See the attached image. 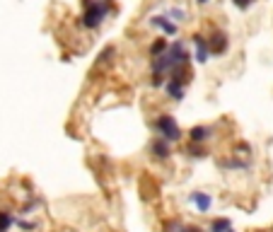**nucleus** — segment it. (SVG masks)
Masks as SVG:
<instances>
[{
	"label": "nucleus",
	"instance_id": "5701e85b",
	"mask_svg": "<svg viewBox=\"0 0 273 232\" xmlns=\"http://www.w3.org/2000/svg\"><path fill=\"white\" fill-rule=\"evenodd\" d=\"M227 232H234V230H227Z\"/></svg>",
	"mask_w": 273,
	"mask_h": 232
},
{
	"label": "nucleus",
	"instance_id": "20e7f679",
	"mask_svg": "<svg viewBox=\"0 0 273 232\" xmlns=\"http://www.w3.org/2000/svg\"><path fill=\"white\" fill-rule=\"evenodd\" d=\"M191 44H193V56H191V58H196V63L205 66V63L210 61V49H208V39H205L203 34H193V37H191Z\"/></svg>",
	"mask_w": 273,
	"mask_h": 232
},
{
	"label": "nucleus",
	"instance_id": "6ab92c4d",
	"mask_svg": "<svg viewBox=\"0 0 273 232\" xmlns=\"http://www.w3.org/2000/svg\"><path fill=\"white\" fill-rule=\"evenodd\" d=\"M150 85L155 87V90H157V87H162V85H164V75H162V73H152Z\"/></svg>",
	"mask_w": 273,
	"mask_h": 232
},
{
	"label": "nucleus",
	"instance_id": "a211bd4d",
	"mask_svg": "<svg viewBox=\"0 0 273 232\" xmlns=\"http://www.w3.org/2000/svg\"><path fill=\"white\" fill-rule=\"evenodd\" d=\"M164 232H184V225L179 222V220H169V222H164Z\"/></svg>",
	"mask_w": 273,
	"mask_h": 232
},
{
	"label": "nucleus",
	"instance_id": "6e6552de",
	"mask_svg": "<svg viewBox=\"0 0 273 232\" xmlns=\"http://www.w3.org/2000/svg\"><path fill=\"white\" fill-rule=\"evenodd\" d=\"M189 140L191 143H201L203 145L205 140H210V138L215 136V131H213V126H193V128H189Z\"/></svg>",
	"mask_w": 273,
	"mask_h": 232
},
{
	"label": "nucleus",
	"instance_id": "f8f14e48",
	"mask_svg": "<svg viewBox=\"0 0 273 232\" xmlns=\"http://www.w3.org/2000/svg\"><path fill=\"white\" fill-rule=\"evenodd\" d=\"M114 56H116V46H104L102 54L97 56V66H109L114 61Z\"/></svg>",
	"mask_w": 273,
	"mask_h": 232
},
{
	"label": "nucleus",
	"instance_id": "4468645a",
	"mask_svg": "<svg viewBox=\"0 0 273 232\" xmlns=\"http://www.w3.org/2000/svg\"><path fill=\"white\" fill-rule=\"evenodd\" d=\"M184 152H186L189 157H193V160H203L205 155H208V152L201 148V143H191V140H189V145H186V150Z\"/></svg>",
	"mask_w": 273,
	"mask_h": 232
},
{
	"label": "nucleus",
	"instance_id": "9d476101",
	"mask_svg": "<svg viewBox=\"0 0 273 232\" xmlns=\"http://www.w3.org/2000/svg\"><path fill=\"white\" fill-rule=\"evenodd\" d=\"M218 167H222V169H249V160H239L237 155H232V157L218 160Z\"/></svg>",
	"mask_w": 273,
	"mask_h": 232
},
{
	"label": "nucleus",
	"instance_id": "dca6fc26",
	"mask_svg": "<svg viewBox=\"0 0 273 232\" xmlns=\"http://www.w3.org/2000/svg\"><path fill=\"white\" fill-rule=\"evenodd\" d=\"M15 225H17L22 232H34L37 227H39V222H37V220H25V218H20V220L15 218Z\"/></svg>",
	"mask_w": 273,
	"mask_h": 232
},
{
	"label": "nucleus",
	"instance_id": "423d86ee",
	"mask_svg": "<svg viewBox=\"0 0 273 232\" xmlns=\"http://www.w3.org/2000/svg\"><path fill=\"white\" fill-rule=\"evenodd\" d=\"M150 25L155 29H160L164 37H177L179 34V25L177 22H172L167 15H155V17H150Z\"/></svg>",
	"mask_w": 273,
	"mask_h": 232
},
{
	"label": "nucleus",
	"instance_id": "4be33fe9",
	"mask_svg": "<svg viewBox=\"0 0 273 232\" xmlns=\"http://www.w3.org/2000/svg\"><path fill=\"white\" fill-rule=\"evenodd\" d=\"M196 3H198V5H208L210 0H196Z\"/></svg>",
	"mask_w": 273,
	"mask_h": 232
},
{
	"label": "nucleus",
	"instance_id": "39448f33",
	"mask_svg": "<svg viewBox=\"0 0 273 232\" xmlns=\"http://www.w3.org/2000/svg\"><path fill=\"white\" fill-rule=\"evenodd\" d=\"M150 157H152V160H157V162H164V160H169V157H172V143L157 136V138H155V140L150 143Z\"/></svg>",
	"mask_w": 273,
	"mask_h": 232
},
{
	"label": "nucleus",
	"instance_id": "9b49d317",
	"mask_svg": "<svg viewBox=\"0 0 273 232\" xmlns=\"http://www.w3.org/2000/svg\"><path fill=\"white\" fill-rule=\"evenodd\" d=\"M232 230V220L227 218H215L210 220V225H208V232H227Z\"/></svg>",
	"mask_w": 273,
	"mask_h": 232
},
{
	"label": "nucleus",
	"instance_id": "f3484780",
	"mask_svg": "<svg viewBox=\"0 0 273 232\" xmlns=\"http://www.w3.org/2000/svg\"><path fill=\"white\" fill-rule=\"evenodd\" d=\"M167 17H169V20H172V22H186V17H189V15H186V10H181V8H172V10H169V13H167Z\"/></svg>",
	"mask_w": 273,
	"mask_h": 232
},
{
	"label": "nucleus",
	"instance_id": "0eeeda50",
	"mask_svg": "<svg viewBox=\"0 0 273 232\" xmlns=\"http://www.w3.org/2000/svg\"><path fill=\"white\" fill-rule=\"evenodd\" d=\"M189 203L198 210V213H208L213 208V196L205 191H191L189 193Z\"/></svg>",
	"mask_w": 273,
	"mask_h": 232
},
{
	"label": "nucleus",
	"instance_id": "2eb2a0df",
	"mask_svg": "<svg viewBox=\"0 0 273 232\" xmlns=\"http://www.w3.org/2000/svg\"><path fill=\"white\" fill-rule=\"evenodd\" d=\"M15 225V215L10 210H0V232H8Z\"/></svg>",
	"mask_w": 273,
	"mask_h": 232
},
{
	"label": "nucleus",
	"instance_id": "f03ea898",
	"mask_svg": "<svg viewBox=\"0 0 273 232\" xmlns=\"http://www.w3.org/2000/svg\"><path fill=\"white\" fill-rule=\"evenodd\" d=\"M152 128H155V133L164 140H169V143H179L184 133H181V128H179V123L174 121V116L172 114H160L155 121H152Z\"/></svg>",
	"mask_w": 273,
	"mask_h": 232
},
{
	"label": "nucleus",
	"instance_id": "f257e3e1",
	"mask_svg": "<svg viewBox=\"0 0 273 232\" xmlns=\"http://www.w3.org/2000/svg\"><path fill=\"white\" fill-rule=\"evenodd\" d=\"M85 13L80 17V25L85 29H99V25L111 13V0H82Z\"/></svg>",
	"mask_w": 273,
	"mask_h": 232
},
{
	"label": "nucleus",
	"instance_id": "aec40b11",
	"mask_svg": "<svg viewBox=\"0 0 273 232\" xmlns=\"http://www.w3.org/2000/svg\"><path fill=\"white\" fill-rule=\"evenodd\" d=\"M234 8H239V10H249L251 5H254V0H232Z\"/></svg>",
	"mask_w": 273,
	"mask_h": 232
},
{
	"label": "nucleus",
	"instance_id": "7ed1b4c3",
	"mask_svg": "<svg viewBox=\"0 0 273 232\" xmlns=\"http://www.w3.org/2000/svg\"><path fill=\"white\" fill-rule=\"evenodd\" d=\"M208 39V49H210V56H225L227 49H230V37L222 32V29H213Z\"/></svg>",
	"mask_w": 273,
	"mask_h": 232
},
{
	"label": "nucleus",
	"instance_id": "ddd939ff",
	"mask_svg": "<svg viewBox=\"0 0 273 232\" xmlns=\"http://www.w3.org/2000/svg\"><path fill=\"white\" fill-rule=\"evenodd\" d=\"M167 46H169V41L164 39V37H157V39L150 44V58H155V56H160L167 51Z\"/></svg>",
	"mask_w": 273,
	"mask_h": 232
},
{
	"label": "nucleus",
	"instance_id": "1a4fd4ad",
	"mask_svg": "<svg viewBox=\"0 0 273 232\" xmlns=\"http://www.w3.org/2000/svg\"><path fill=\"white\" fill-rule=\"evenodd\" d=\"M162 87L172 102H181V99H184V87H186V85H181V82H177V80H167Z\"/></svg>",
	"mask_w": 273,
	"mask_h": 232
},
{
	"label": "nucleus",
	"instance_id": "412c9836",
	"mask_svg": "<svg viewBox=\"0 0 273 232\" xmlns=\"http://www.w3.org/2000/svg\"><path fill=\"white\" fill-rule=\"evenodd\" d=\"M184 232H205V230L198 227V225H184Z\"/></svg>",
	"mask_w": 273,
	"mask_h": 232
}]
</instances>
